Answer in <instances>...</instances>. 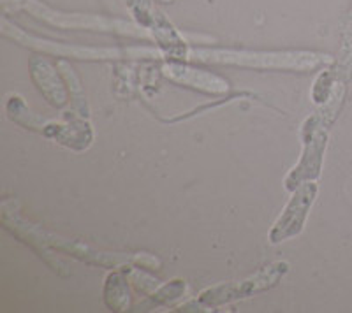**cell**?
<instances>
[{
	"instance_id": "6da1fadb",
	"label": "cell",
	"mask_w": 352,
	"mask_h": 313,
	"mask_svg": "<svg viewBox=\"0 0 352 313\" xmlns=\"http://www.w3.org/2000/svg\"><path fill=\"white\" fill-rule=\"evenodd\" d=\"M4 11H27L30 16L55 25L60 28H85V30H100V32H115L132 37H152L146 28L141 25H132L124 20L96 16V14H80V12H62L48 8L39 0H2Z\"/></svg>"
},
{
	"instance_id": "7a4b0ae2",
	"label": "cell",
	"mask_w": 352,
	"mask_h": 313,
	"mask_svg": "<svg viewBox=\"0 0 352 313\" xmlns=\"http://www.w3.org/2000/svg\"><path fill=\"white\" fill-rule=\"evenodd\" d=\"M190 60L210 62V64L241 65L256 69H312L324 62V58L316 53L285 51V53H252L232 51V49H190L187 53Z\"/></svg>"
},
{
	"instance_id": "3957f363",
	"label": "cell",
	"mask_w": 352,
	"mask_h": 313,
	"mask_svg": "<svg viewBox=\"0 0 352 313\" xmlns=\"http://www.w3.org/2000/svg\"><path fill=\"white\" fill-rule=\"evenodd\" d=\"M2 34L11 37L12 40H16L20 45L28 46V48L41 49L46 53H56L58 56H74V58H116L122 55H152V49L148 48H129V49H113V48H81V46H65L58 45V43H52V40L37 39L34 36H28L23 32L20 27L11 25L8 20H2Z\"/></svg>"
},
{
	"instance_id": "277c9868",
	"label": "cell",
	"mask_w": 352,
	"mask_h": 313,
	"mask_svg": "<svg viewBox=\"0 0 352 313\" xmlns=\"http://www.w3.org/2000/svg\"><path fill=\"white\" fill-rule=\"evenodd\" d=\"M285 273H287V262H276V264L266 266V268L257 271L254 277L247 278V280L204 290L199 297V303L206 306H217L240 299V297H247L250 294L261 292V290L273 287Z\"/></svg>"
},
{
	"instance_id": "5b68a950",
	"label": "cell",
	"mask_w": 352,
	"mask_h": 313,
	"mask_svg": "<svg viewBox=\"0 0 352 313\" xmlns=\"http://www.w3.org/2000/svg\"><path fill=\"white\" fill-rule=\"evenodd\" d=\"M317 194V185L316 183H305L303 187L294 192L291 202L287 205L285 211L282 213V217L273 227L270 240L272 243H280V241L289 240V237L296 236L301 231L305 224V218L308 215V209L312 206L314 199Z\"/></svg>"
},
{
	"instance_id": "8992f818",
	"label": "cell",
	"mask_w": 352,
	"mask_h": 313,
	"mask_svg": "<svg viewBox=\"0 0 352 313\" xmlns=\"http://www.w3.org/2000/svg\"><path fill=\"white\" fill-rule=\"evenodd\" d=\"M326 148V134L316 125V118L307 120L305 125V155L300 165L287 178V189H294L300 181L316 178L319 174L320 161Z\"/></svg>"
},
{
	"instance_id": "52a82bcc",
	"label": "cell",
	"mask_w": 352,
	"mask_h": 313,
	"mask_svg": "<svg viewBox=\"0 0 352 313\" xmlns=\"http://www.w3.org/2000/svg\"><path fill=\"white\" fill-rule=\"evenodd\" d=\"M125 4L129 5L132 16L136 18L138 23L146 28L152 39H155L160 46L171 45L180 37V34L171 27V23L146 0H125Z\"/></svg>"
},
{
	"instance_id": "ba28073f",
	"label": "cell",
	"mask_w": 352,
	"mask_h": 313,
	"mask_svg": "<svg viewBox=\"0 0 352 313\" xmlns=\"http://www.w3.org/2000/svg\"><path fill=\"white\" fill-rule=\"evenodd\" d=\"M30 73H32V80L36 81L37 89L46 97L50 104L55 106V108H62V106L67 104V93H65L64 83L48 62L41 56H34L30 60Z\"/></svg>"
},
{
	"instance_id": "9c48e42d",
	"label": "cell",
	"mask_w": 352,
	"mask_h": 313,
	"mask_svg": "<svg viewBox=\"0 0 352 313\" xmlns=\"http://www.w3.org/2000/svg\"><path fill=\"white\" fill-rule=\"evenodd\" d=\"M162 71H164V74L169 78V80L176 81V83L187 84V86H192V89L203 90V92H208V93L228 92V81L215 76V74L199 71V69H190L180 64H169V65H164Z\"/></svg>"
},
{
	"instance_id": "30bf717a",
	"label": "cell",
	"mask_w": 352,
	"mask_h": 313,
	"mask_svg": "<svg viewBox=\"0 0 352 313\" xmlns=\"http://www.w3.org/2000/svg\"><path fill=\"white\" fill-rule=\"evenodd\" d=\"M104 301L113 312H124L129 308L127 281L120 273L109 275L104 286Z\"/></svg>"
},
{
	"instance_id": "8fae6325",
	"label": "cell",
	"mask_w": 352,
	"mask_h": 313,
	"mask_svg": "<svg viewBox=\"0 0 352 313\" xmlns=\"http://www.w3.org/2000/svg\"><path fill=\"white\" fill-rule=\"evenodd\" d=\"M185 283L182 280H175L171 281V283H168V286L160 287L159 290H157L155 294H153V297H148L146 301L143 303V305L138 306V310H143V312H146V310H152L153 306H159V305H166V303L173 301V299H178L180 296H184L185 292Z\"/></svg>"
},
{
	"instance_id": "7c38bea8",
	"label": "cell",
	"mask_w": 352,
	"mask_h": 313,
	"mask_svg": "<svg viewBox=\"0 0 352 313\" xmlns=\"http://www.w3.org/2000/svg\"><path fill=\"white\" fill-rule=\"evenodd\" d=\"M160 2H173V0H160Z\"/></svg>"
}]
</instances>
